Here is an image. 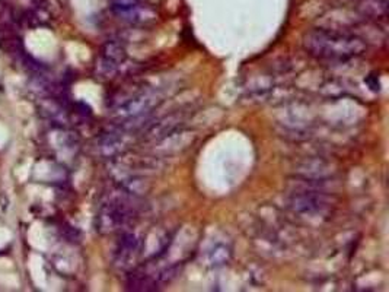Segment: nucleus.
Segmentation results:
<instances>
[{
    "mask_svg": "<svg viewBox=\"0 0 389 292\" xmlns=\"http://www.w3.org/2000/svg\"><path fill=\"white\" fill-rule=\"evenodd\" d=\"M303 50L316 60L328 63H345L363 56L366 41L350 32L331 28H315L308 31L302 40Z\"/></svg>",
    "mask_w": 389,
    "mask_h": 292,
    "instance_id": "1",
    "label": "nucleus"
},
{
    "mask_svg": "<svg viewBox=\"0 0 389 292\" xmlns=\"http://www.w3.org/2000/svg\"><path fill=\"white\" fill-rule=\"evenodd\" d=\"M140 206L137 205V196L120 193L108 199L99 209L97 217V229L102 234L115 232L130 223L139 215Z\"/></svg>",
    "mask_w": 389,
    "mask_h": 292,
    "instance_id": "2",
    "label": "nucleus"
},
{
    "mask_svg": "<svg viewBox=\"0 0 389 292\" xmlns=\"http://www.w3.org/2000/svg\"><path fill=\"white\" fill-rule=\"evenodd\" d=\"M287 206L294 214L303 217H325L331 214L334 199L318 187L308 189V186H305L302 189H294L287 196Z\"/></svg>",
    "mask_w": 389,
    "mask_h": 292,
    "instance_id": "3",
    "label": "nucleus"
},
{
    "mask_svg": "<svg viewBox=\"0 0 389 292\" xmlns=\"http://www.w3.org/2000/svg\"><path fill=\"white\" fill-rule=\"evenodd\" d=\"M162 98V94L155 89L137 91L136 94L122 101L117 107L115 114L122 122H137L152 113V110H155L164 101Z\"/></svg>",
    "mask_w": 389,
    "mask_h": 292,
    "instance_id": "4",
    "label": "nucleus"
},
{
    "mask_svg": "<svg viewBox=\"0 0 389 292\" xmlns=\"http://www.w3.org/2000/svg\"><path fill=\"white\" fill-rule=\"evenodd\" d=\"M127 60V50L121 41L111 40L107 41L101 49V63L105 72L117 71L122 63Z\"/></svg>",
    "mask_w": 389,
    "mask_h": 292,
    "instance_id": "5",
    "label": "nucleus"
},
{
    "mask_svg": "<svg viewBox=\"0 0 389 292\" xmlns=\"http://www.w3.org/2000/svg\"><path fill=\"white\" fill-rule=\"evenodd\" d=\"M114 15L118 16L122 21H127L128 24L133 25H147L158 19V13L152 7L142 4V3L122 9V10H117V12H114Z\"/></svg>",
    "mask_w": 389,
    "mask_h": 292,
    "instance_id": "6",
    "label": "nucleus"
},
{
    "mask_svg": "<svg viewBox=\"0 0 389 292\" xmlns=\"http://www.w3.org/2000/svg\"><path fill=\"white\" fill-rule=\"evenodd\" d=\"M140 250V240L134 232H124L117 244L115 250V263L120 266H125Z\"/></svg>",
    "mask_w": 389,
    "mask_h": 292,
    "instance_id": "7",
    "label": "nucleus"
},
{
    "mask_svg": "<svg viewBox=\"0 0 389 292\" xmlns=\"http://www.w3.org/2000/svg\"><path fill=\"white\" fill-rule=\"evenodd\" d=\"M356 10L365 19H385L388 15V0H359Z\"/></svg>",
    "mask_w": 389,
    "mask_h": 292,
    "instance_id": "8",
    "label": "nucleus"
},
{
    "mask_svg": "<svg viewBox=\"0 0 389 292\" xmlns=\"http://www.w3.org/2000/svg\"><path fill=\"white\" fill-rule=\"evenodd\" d=\"M233 256V248L226 243H216L207 251V265L212 268H223L229 265Z\"/></svg>",
    "mask_w": 389,
    "mask_h": 292,
    "instance_id": "9",
    "label": "nucleus"
},
{
    "mask_svg": "<svg viewBox=\"0 0 389 292\" xmlns=\"http://www.w3.org/2000/svg\"><path fill=\"white\" fill-rule=\"evenodd\" d=\"M110 3H111L112 12H117V10L131 7L134 4H139V3H142V0H110Z\"/></svg>",
    "mask_w": 389,
    "mask_h": 292,
    "instance_id": "10",
    "label": "nucleus"
}]
</instances>
